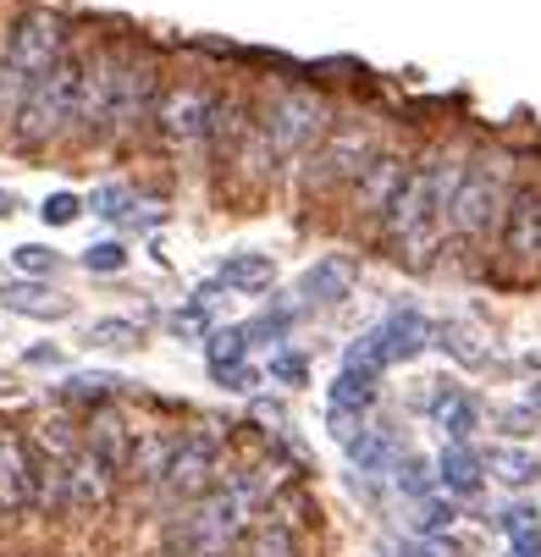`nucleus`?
Masks as SVG:
<instances>
[{"label":"nucleus","instance_id":"nucleus-1","mask_svg":"<svg viewBox=\"0 0 541 557\" xmlns=\"http://www.w3.org/2000/svg\"><path fill=\"white\" fill-rule=\"evenodd\" d=\"M161 84L155 66L133 50H95L84 55V100H77V127L89 138H127L155 116Z\"/></svg>","mask_w":541,"mask_h":557},{"label":"nucleus","instance_id":"nucleus-2","mask_svg":"<svg viewBox=\"0 0 541 557\" xmlns=\"http://www.w3.org/2000/svg\"><path fill=\"white\" fill-rule=\"evenodd\" d=\"M458 166L453 161H420L409 166L404 188L386 205L381 226H386V244H393V260L409 271H426L431 255L442 249L447 237V199H453Z\"/></svg>","mask_w":541,"mask_h":557},{"label":"nucleus","instance_id":"nucleus-3","mask_svg":"<svg viewBox=\"0 0 541 557\" xmlns=\"http://www.w3.org/2000/svg\"><path fill=\"white\" fill-rule=\"evenodd\" d=\"M77 100H84V55L77 50H66L56 66H45L34 84H28V95H23V111H17V138L28 144V149H39V144H56L61 133H72L77 127Z\"/></svg>","mask_w":541,"mask_h":557},{"label":"nucleus","instance_id":"nucleus-4","mask_svg":"<svg viewBox=\"0 0 541 557\" xmlns=\"http://www.w3.org/2000/svg\"><path fill=\"white\" fill-rule=\"evenodd\" d=\"M503 166L497 161H470L458 166V183H453V199H447V232L458 249H481L492 226L503 221Z\"/></svg>","mask_w":541,"mask_h":557},{"label":"nucleus","instance_id":"nucleus-5","mask_svg":"<svg viewBox=\"0 0 541 557\" xmlns=\"http://www.w3.org/2000/svg\"><path fill=\"white\" fill-rule=\"evenodd\" d=\"M244 519H249V486H210L172 530V552L177 557H221L244 535Z\"/></svg>","mask_w":541,"mask_h":557},{"label":"nucleus","instance_id":"nucleus-6","mask_svg":"<svg viewBox=\"0 0 541 557\" xmlns=\"http://www.w3.org/2000/svg\"><path fill=\"white\" fill-rule=\"evenodd\" d=\"M327 127H332V111H327V100H316V95H276V100L260 111V122H255V133L271 144L276 161H282V154L309 149V144H321Z\"/></svg>","mask_w":541,"mask_h":557},{"label":"nucleus","instance_id":"nucleus-7","mask_svg":"<svg viewBox=\"0 0 541 557\" xmlns=\"http://www.w3.org/2000/svg\"><path fill=\"white\" fill-rule=\"evenodd\" d=\"M370 154H376V144H370V127H365V122H332V127L321 133L316 154H309V166H304V188L316 194V188L354 183Z\"/></svg>","mask_w":541,"mask_h":557},{"label":"nucleus","instance_id":"nucleus-8","mask_svg":"<svg viewBox=\"0 0 541 557\" xmlns=\"http://www.w3.org/2000/svg\"><path fill=\"white\" fill-rule=\"evenodd\" d=\"M61 55H66V23L56 12H23L12 23V34H7V50H0V61L17 66L28 84H34L45 66H56Z\"/></svg>","mask_w":541,"mask_h":557},{"label":"nucleus","instance_id":"nucleus-9","mask_svg":"<svg viewBox=\"0 0 541 557\" xmlns=\"http://www.w3.org/2000/svg\"><path fill=\"white\" fill-rule=\"evenodd\" d=\"M210 111H216V95H205V89H194V84H183V89H167L161 100H155V127H161V138H172V144H205L210 138Z\"/></svg>","mask_w":541,"mask_h":557},{"label":"nucleus","instance_id":"nucleus-10","mask_svg":"<svg viewBox=\"0 0 541 557\" xmlns=\"http://www.w3.org/2000/svg\"><path fill=\"white\" fill-rule=\"evenodd\" d=\"M210 486H216V442H210V436H183V442H172L161 492H172V497H183V503H199Z\"/></svg>","mask_w":541,"mask_h":557},{"label":"nucleus","instance_id":"nucleus-11","mask_svg":"<svg viewBox=\"0 0 541 557\" xmlns=\"http://www.w3.org/2000/svg\"><path fill=\"white\" fill-rule=\"evenodd\" d=\"M503 255L519 271L541 265V188H519L503 205Z\"/></svg>","mask_w":541,"mask_h":557},{"label":"nucleus","instance_id":"nucleus-12","mask_svg":"<svg viewBox=\"0 0 541 557\" xmlns=\"http://www.w3.org/2000/svg\"><path fill=\"white\" fill-rule=\"evenodd\" d=\"M404 177H409V161H404V154L376 149L370 161L359 166V177H354V210L381 221V215H386V205H393V194L404 188Z\"/></svg>","mask_w":541,"mask_h":557},{"label":"nucleus","instance_id":"nucleus-13","mask_svg":"<svg viewBox=\"0 0 541 557\" xmlns=\"http://www.w3.org/2000/svg\"><path fill=\"white\" fill-rule=\"evenodd\" d=\"M34 508V447L17 431H0V513Z\"/></svg>","mask_w":541,"mask_h":557},{"label":"nucleus","instance_id":"nucleus-14","mask_svg":"<svg viewBox=\"0 0 541 557\" xmlns=\"http://www.w3.org/2000/svg\"><path fill=\"white\" fill-rule=\"evenodd\" d=\"M111 486H116V474H111L89 447H77V453H72V463H66V508L95 513V508H106V503H111Z\"/></svg>","mask_w":541,"mask_h":557},{"label":"nucleus","instance_id":"nucleus-15","mask_svg":"<svg viewBox=\"0 0 541 557\" xmlns=\"http://www.w3.org/2000/svg\"><path fill=\"white\" fill-rule=\"evenodd\" d=\"M376 332V348H381V359L386 364H398V359H415L426 343H431V321L420 309H398V314H386L381 326H370Z\"/></svg>","mask_w":541,"mask_h":557},{"label":"nucleus","instance_id":"nucleus-16","mask_svg":"<svg viewBox=\"0 0 541 557\" xmlns=\"http://www.w3.org/2000/svg\"><path fill=\"white\" fill-rule=\"evenodd\" d=\"M111 474H127V453H133V431L116 409H95L89 414V442H84Z\"/></svg>","mask_w":541,"mask_h":557},{"label":"nucleus","instance_id":"nucleus-17","mask_svg":"<svg viewBox=\"0 0 541 557\" xmlns=\"http://www.w3.org/2000/svg\"><path fill=\"white\" fill-rule=\"evenodd\" d=\"M343 447H348V458H354L365 474H393L398 458H404V442H398L393 425H359V436H348Z\"/></svg>","mask_w":541,"mask_h":557},{"label":"nucleus","instance_id":"nucleus-18","mask_svg":"<svg viewBox=\"0 0 541 557\" xmlns=\"http://www.w3.org/2000/svg\"><path fill=\"white\" fill-rule=\"evenodd\" d=\"M487 481V469H481V453H470V442H447L442 458H437V486L453 492V497H476Z\"/></svg>","mask_w":541,"mask_h":557},{"label":"nucleus","instance_id":"nucleus-19","mask_svg":"<svg viewBox=\"0 0 541 557\" xmlns=\"http://www.w3.org/2000/svg\"><path fill=\"white\" fill-rule=\"evenodd\" d=\"M354 293V260L348 255H327L304 271L298 282V298H316V304H343Z\"/></svg>","mask_w":541,"mask_h":557},{"label":"nucleus","instance_id":"nucleus-20","mask_svg":"<svg viewBox=\"0 0 541 557\" xmlns=\"http://www.w3.org/2000/svg\"><path fill=\"white\" fill-rule=\"evenodd\" d=\"M216 282L226 287V293H266L271 282H276V260L271 255H226L221 260V271H216Z\"/></svg>","mask_w":541,"mask_h":557},{"label":"nucleus","instance_id":"nucleus-21","mask_svg":"<svg viewBox=\"0 0 541 557\" xmlns=\"http://www.w3.org/2000/svg\"><path fill=\"white\" fill-rule=\"evenodd\" d=\"M167 458H172V436H161V431H138V436H133V453H127V474H133L138 486H161Z\"/></svg>","mask_w":541,"mask_h":557},{"label":"nucleus","instance_id":"nucleus-22","mask_svg":"<svg viewBox=\"0 0 541 557\" xmlns=\"http://www.w3.org/2000/svg\"><path fill=\"white\" fill-rule=\"evenodd\" d=\"M481 469L492 474V481L514 486V492L541 481V458H536V453H525V447H492V453L481 458Z\"/></svg>","mask_w":541,"mask_h":557},{"label":"nucleus","instance_id":"nucleus-23","mask_svg":"<svg viewBox=\"0 0 541 557\" xmlns=\"http://www.w3.org/2000/svg\"><path fill=\"white\" fill-rule=\"evenodd\" d=\"M431 414H437V425H442V436H447V442H470V431L481 425V404H476L470 392H458V386L442 397V404H437Z\"/></svg>","mask_w":541,"mask_h":557},{"label":"nucleus","instance_id":"nucleus-24","mask_svg":"<svg viewBox=\"0 0 541 557\" xmlns=\"http://www.w3.org/2000/svg\"><path fill=\"white\" fill-rule=\"evenodd\" d=\"M244 354H249L244 326H216V332L205 337V364H210V375H216V381L238 370V364H244Z\"/></svg>","mask_w":541,"mask_h":557},{"label":"nucleus","instance_id":"nucleus-25","mask_svg":"<svg viewBox=\"0 0 541 557\" xmlns=\"http://www.w3.org/2000/svg\"><path fill=\"white\" fill-rule=\"evenodd\" d=\"M244 557H298V541L282 519H260L249 535H244Z\"/></svg>","mask_w":541,"mask_h":557},{"label":"nucleus","instance_id":"nucleus-26","mask_svg":"<svg viewBox=\"0 0 541 557\" xmlns=\"http://www.w3.org/2000/svg\"><path fill=\"white\" fill-rule=\"evenodd\" d=\"M0 304L23 309V314H45V321H61V314H66V304H56L39 282H7V287H0Z\"/></svg>","mask_w":541,"mask_h":557},{"label":"nucleus","instance_id":"nucleus-27","mask_svg":"<svg viewBox=\"0 0 541 557\" xmlns=\"http://www.w3.org/2000/svg\"><path fill=\"white\" fill-rule=\"evenodd\" d=\"M503 535L514 541V557H541V519H536V508H508L503 513Z\"/></svg>","mask_w":541,"mask_h":557},{"label":"nucleus","instance_id":"nucleus-28","mask_svg":"<svg viewBox=\"0 0 541 557\" xmlns=\"http://www.w3.org/2000/svg\"><path fill=\"white\" fill-rule=\"evenodd\" d=\"M122 386H127L122 375H100V370H95V375H72V381L61 386V397H77V404H106V397L122 392Z\"/></svg>","mask_w":541,"mask_h":557},{"label":"nucleus","instance_id":"nucleus-29","mask_svg":"<svg viewBox=\"0 0 541 557\" xmlns=\"http://www.w3.org/2000/svg\"><path fill=\"white\" fill-rule=\"evenodd\" d=\"M23 95H28V77H23L17 66H7V61H0V127H12V122H17V111H23Z\"/></svg>","mask_w":541,"mask_h":557},{"label":"nucleus","instance_id":"nucleus-30","mask_svg":"<svg viewBox=\"0 0 541 557\" xmlns=\"http://www.w3.org/2000/svg\"><path fill=\"white\" fill-rule=\"evenodd\" d=\"M393 474H398V492H404V497H431V486H437L431 463H426V458H415V453H404Z\"/></svg>","mask_w":541,"mask_h":557},{"label":"nucleus","instance_id":"nucleus-31","mask_svg":"<svg viewBox=\"0 0 541 557\" xmlns=\"http://www.w3.org/2000/svg\"><path fill=\"white\" fill-rule=\"evenodd\" d=\"M89 210H95V215H106V221H122V215H133V210H138V194L111 183V188H95Z\"/></svg>","mask_w":541,"mask_h":557},{"label":"nucleus","instance_id":"nucleus-32","mask_svg":"<svg viewBox=\"0 0 541 557\" xmlns=\"http://www.w3.org/2000/svg\"><path fill=\"white\" fill-rule=\"evenodd\" d=\"M138 337H144V332H138L133 321H95V326H89V343H95V348H138Z\"/></svg>","mask_w":541,"mask_h":557},{"label":"nucleus","instance_id":"nucleus-33","mask_svg":"<svg viewBox=\"0 0 541 557\" xmlns=\"http://www.w3.org/2000/svg\"><path fill=\"white\" fill-rule=\"evenodd\" d=\"M39 215H45L50 226H72L77 215H84V199H77V194H50Z\"/></svg>","mask_w":541,"mask_h":557},{"label":"nucleus","instance_id":"nucleus-34","mask_svg":"<svg viewBox=\"0 0 541 557\" xmlns=\"http://www.w3.org/2000/svg\"><path fill=\"white\" fill-rule=\"evenodd\" d=\"M12 260H17V271H28V276H50V271H56V249H45V244H23Z\"/></svg>","mask_w":541,"mask_h":557},{"label":"nucleus","instance_id":"nucleus-35","mask_svg":"<svg viewBox=\"0 0 541 557\" xmlns=\"http://www.w3.org/2000/svg\"><path fill=\"white\" fill-rule=\"evenodd\" d=\"M122 265H127V249H122V244H95V249L84 255V271H100V276H106V271H122Z\"/></svg>","mask_w":541,"mask_h":557},{"label":"nucleus","instance_id":"nucleus-36","mask_svg":"<svg viewBox=\"0 0 541 557\" xmlns=\"http://www.w3.org/2000/svg\"><path fill=\"white\" fill-rule=\"evenodd\" d=\"M271 381L298 386V381H304V359H298V354H276V359H271Z\"/></svg>","mask_w":541,"mask_h":557},{"label":"nucleus","instance_id":"nucleus-37","mask_svg":"<svg viewBox=\"0 0 541 557\" xmlns=\"http://www.w3.org/2000/svg\"><path fill=\"white\" fill-rule=\"evenodd\" d=\"M398 557H458L447 541H415V546H404Z\"/></svg>","mask_w":541,"mask_h":557},{"label":"nucleus","instance_id":"nucleus-38","mask_svg":"<svg viewBox=\"0 0 541 557\" xmlns=\"http://www.w3.org/2000/svg\"><path fill=\"white\" fill-rule=\"evenodd\" d=\"M255 381H260V375H255L249 364H238V370H232V375H221V386H226V392H249Z\"/></svg>","mask_w":541,"mask_h":557},{"label":"nucleus","instance_id":"nucleus-39","mask_svg":"<svg viewBox=\"0 0 541 557\" xmlns=\"http://www.w3.org/2000/svg\"><path fill=\"white\" fill-rule=\"evenodd\" d=\"M12 210H17V199H12V194H7V188H0V221H7V215H12Z\"/></svg>","mask_w":541,"mask_h":557},{"label":"nucleus","instance_id":"nucleus-40","mask_svg":"<svg viewBox=\"0 0 541 557\" xmlns=\"http://www.w3.org/2000/svg\"><path fill=\"white\" fill-rule=\"evenodd\" d=\"M530 409H541V392H530Z\"/></svg>","mask_w":541,"mask_h":557}]
</instances>
